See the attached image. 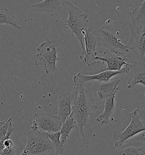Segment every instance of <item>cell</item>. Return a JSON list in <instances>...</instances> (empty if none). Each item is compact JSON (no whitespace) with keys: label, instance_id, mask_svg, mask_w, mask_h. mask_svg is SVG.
<instances>
[{"label":"cell","instance_id":"cell-1","mask_svg":"<svg viewBox=\"0 0 145 155\" xmlns=\"http://www.w3.org/2000/svg\"><path fill=\"white\" fill-rule=\"evenodd\" d=\"M74 87L72 93V115L77 122L78 130L85 137V130L88 125L89 107L83 83L80 81H74Z\"/></svg>","mask_w":145,"mask_h":155},{"label":"cell","instance_id":"cell-2","mask_svg":"<svg viewBox=\"0 0 145 155\" xmlns=\"http://www.w3.org/2000/svg\"><path fill=\"white\" fill-rule=\"evenodd\" d=\"M65 5L68 10V17L64 22L63 28L70 30L72 35L76 37L79 41L81 52L85 51L83 32L87 28L88 14L77 5H74L71 1L67 0Z\"/></svg>","mask_w":145,"mask_h":155},{"label":"cell","instance_id":"cell-3","mask_svg":"<svg viewBox=\"0 0 145 155\" xmlns=\"http://www.w3.org/2000/svg\"><path fill=\"white\" fill-rule=\"evenodd\" d=\"M55 147L49 134L35 130L27 133L26 145L20 155H53Z\"/></svg>","mask_w":145,"mask_h":155},{"label":"cell","instance_id":"cell-4","mask_svg":"<svg viewBox=\"0 0 145 155\" xmlns=\"http://www.w3.org/2000/svg\"><path fill=\"white\" fill-rule=\"evenodd\" d=\"M58 59L56 46L49 39L36 48V58L34 63L36 65L42 67L45 73L57 72L56 61Z\"/></svg>","mask_w":145,"mask_h":155},{"label":"cell","instance_id":"cell-5","mask_svg":"<svg viewBox=\"0 0 145 155\" xmlns=\"http://www.w3.org/2000/svg\"><path fill=\"white\" fill-rule=\"evenodd\" d=\"M63 124L58 115L49 113L37 112L34 114L30 128L31 130L50 134L60 131Z\"/></svg>","mask_w":145,"mask_h":155},{"label":"cell","instance_id":"cell-6","mask_svg":"<svg viewBox=\"0 0 145 155\" xmlns=\"http://www.w3.org/2000/svg\"><path fill=\"white\" fill-rule=\"evenodd\" d=\"M129 28L130 39L126 45L140 61L145 62V22L130 23Z\"/></svg>","mask_w":145,"mask_h":155},{"label":"cell","instance_id":"cell-7","mask_svg":"<svg viewBox=\"0 0 145 155\" xmlns=\"http://www.w3.org/2000/svg\"><path fill=\"white\" fill-rule=\"evenodd\" d=\"M96 59L100 63L105 64V67L102 68L100 72L106 71H121L122 67H128L130 63H127V58L121 51H114L105 49L101 54H98Z\"/></svg>","mask_w":145,"mask_h":155},{"label":"cell","instance_id":"cell-8","mask_svg":"<svg viewBox=\"0 0 145 155\" xmlns=\"http://www.w3.org/2000/svg\"><path fill=\"white\" fill-rule=\"evenodd\" d=\"M92 28H87L83 32L85 51L81 52L80 59L88 66H91L96 63H99V60L96 59L98 52L96 51V44L98 43V33L96 34Z\"/></svg>","mask_w":145,"mask_h":155},{"label":"cell","instance_id":"cell-9","mask_svg":"<svg viewBox=\"0 0 145 155\" xmlns=\"http://www.w3.org/2000/svg\"><path fill=\"white\" fill-rule=\"evenodd\" d=\"M131 121L127 127L122 131L115 130L113 132L114 148L123 145L127 139L135 137L140 132L145 131V126L137 117L136 114L131 112L130 114Z\"/></svg>","mask_w":145,"mask_h":155},{"label":"cell","instance_id":"cell-10","mask_svg":"<svg viewBox=\"0 0 145 155\" xmlns=\"http://www.w3.org/2000/svg\"><path fill=\"white\" fill-rule=\"evenodd\" d=\"M96 31L98 36V45L100 46L106 47L107 49L114 51H130L126 45L123 44L118 38L112 30L103 26L99 28Z\"/></svg>","mask_w":145,"mask_h":155},{"label":"cell","instance_id":"cell-11","mask_svg":"<svg viewBox=\"0 0 145 155\" xmlns=\"http://www.w3.org/2000/svg\"><path fill=\"white\" fill-rule=\"evenodd\" d=\"M128 67H125L121 71H106L104 72H102L98 74H91V75H87L81 72H79L77 74L74 75L72 78L74 81H80L81 82L84 83L89 81L96 80L97 82H108L111 78L114 77L118 74H128Z\"/></svg>","mask_w":145,"mask_h":155},{"label":"cell","instance_id":"cell-12","mask_svg":"<svg viewBox=\"0 0 145 155\" xmlns=\"http://www.w3.org/2000/svg\"><path fill=\"white\" fill-rule=\"evenodd\" d=\"M128 70L130 76L127 82V88H132L137 84L145 86V62L139 61L130 63Z\"/></svg>","mask_w":145,"mask_h":155},{"label":"cell","instance_id":"cell-13","mask_svg":"<svg viewBox=\"0 0 145 155\" xmlns=\"http://www.w3.org/2000/svg\"><path fill=\"white\" fill-rule=\"evenodd\" d=\"M66 2L67 0H44L30 5L29 8L32 12H44L54 16L59 13L63 5H65Z\"/></svg>","mask_w":145,"mask_h":155},{"label":"cell","instance_id":"cell-14","mask_svg":"<svg viewBox=\"0 0 145 155\" xmlns=\"http://www.w3.org/2000/svg\"><path fill=\"white\" fill-rule=\"evenodd\" d=\"M58 116L63 123L72 114V93L60 91L57 97Z\"/></svg>","mask_w":145,"mask_h":155},{"label":"cell","instance_id":"cell-15","mask_svg":"<svg viewBox=\"0 0 145 155\" xmlns=\"http://www.w3.org/2000/svg\"><path fill=\"white\" fill-rule=\"evenodd\" d=\"M119 89L118 87L114 91L107 96L104 100V109L103 111L97 117L96 120L98 122L101 124H106L108 123L109 119L111 114L113 113L114 109V98L116 92Z\"/></svg>","mask_w":145,"mask_h":155},{"label":"cell","instance_id":"cell-16","mask_svg":"<svg viewBox=\"0 0 145 155\" xmlns=\"http://www.w3.org/2000/svg\"><path fill=\"white\" fill-rule=\"evenodd\" d=\"M120 82V80L111 82H96L93 85L92 89L100 100L104 101L107 96L116 90Z\"/></svg>","mask_w":145,"mask_h":155},{"label":"cell","instance_id":"cell-17","mask_svg":"<svg viewBox=\"0 0 145 155\" xmlns=\"http://www.w3.org/2000/svg\"><path fill=\"white\" fill-rule=\"evenodd\" d=\"M128 16L130 23H142L145 22V0L142 1L140 7L130 8L127 10Z\"/></svg>","mask_w":145,"mask_h":155},{"label":"cell","instance_id":"cell-18","mask_svg":"<svg viewBox=\"0 0 145 155\" xmlns=\"http://www.w3.org/2000/svg\"><path fill=\"white\" fill-rule=\"evenodd\" d=\"M73 128L78 129L77 122L75 119L72 117V115H70L66 120L64 122L63 126L61 130V141L63 144L66 145L69 136Z\"/></svg>","mask_w":145,"mask_h":155},{"label":"cell","instance_id":"cell-19","mask_svg":"<svg viewBox=\"0 0 145 155\" xmlns=\"http://www.w3.org/2000/svg\"><path fill=\"white\" fill-rule=\"evenodd\" d=\"M3 23L9 24L12 25L17 28H21V26L18 25L14 18L13 15L5 7L0 8V26Z\"/></svg>","mask_w":145,"mask_h":155},{"label":"cell","instance_id":"cell-20","mask_svg":"<svg viewBox=\"0 0 145 155\" xmlns=\"http://www.w3.org/2000/svg\"><path fill=\"white\" fill-rule=\"evenodd\" d=\"M112 155H140V148L127 143L116 147Z\"/></svg>","mask_w":145,"mask_h":155},{"label":"cell","instance_id":"cell-21","mask_svg":"<svg viewBox=\"0 0 145 155\" xmlns=\"http://www.w3.org/2000/svg\"><path fill=\"white\" fill-rule=\"evenodd\" d=\"M61 131L49 134V137L54 144L56 155H63L65 145L61 141Z\"/></svg>","mask_w":145,"mask_h":155},{"label":"cell","instance_id":"cell-22","mask_svg":"<svg viewBox=\"0 0 145 155\" xmlns=\"http://www.w3.org/2000/svg\"><path fill=\"white\" fill-rule=\"evenodd\" d=\"M127 143L138 148L145 146V131L140 132L135 137H131L130 140Z\"/></svg>","mask_w":145,"mask_h":155},{"label":"cell","instance_id":"cell-23","mask_svg":"<svg viewBox=\"0 0 145 155\" xmlns=\"http://www.w3.org/2000/svg\"><path fill=\"white\" fill-rule=\"evenodd\" d=\"M11 123V118L1 121L0 122V141L4 139L9 130L10 124Z\"/></svg>","mask_w":145,"mask_h":155},{"label":"cell","instance_id":"cell-24","mask_svg":"<svg viewBox=\"0 0 145 155\" xmlns=\"http://www.w3.org/2000/svg\"><path fill=\"white\" fill-rule=\"evenodd\" d=\"M145 126V106H138L132 111Z\"/></svg>","mask_w":145,"mask_h":155},{"label":"cell","instance_id":"cell-25","mask_svg":"<svg viewBox=\"0 0 145 155\" xmlns=\"http://www.w3.org/2000/svg\"><path fill=\"white\" fill-rule=\"evenodd\" d=\"M14 143L11 139L9 138L5 140L3 143H0V150H2L4 148H13L14 147Z\"/></svg>","mask_w":145,"mask_h":155},{"label":"cell","instance_id":"cell-26","mask_svg":"<svg viewBox=\"0 0 145 155\" xmlns=\"http://www.w3.org/2000/svg\"><path fill=\"white\" fill-rule=\"evenodd\" d=\"M1 155H17L15 151V147L13 148H4L1 150Z\"/></svg>","mask_w":145,"mask_h":155},{"label":"cell","instance_id":"cell-27","mask_svg":"<svg viewBox=\"0 0 145 155\" xmlns=\"http://www.w3.org/2000/svg\"><path fill=\"white\" fill-rule=\"evenodd\" d=\"M140 155H145V146L140 148Z\"/></svg>","mask_w":145,"mask_h":155},{"label":"cell","instance_id":"cell-28","mask_svg":"<svg viewBox=\"0 0 145 155\" xmlns=\"http://www.w3.org/2000/svg\"></svg>","mask_w":145,"mask_h":155}]
</instances>
